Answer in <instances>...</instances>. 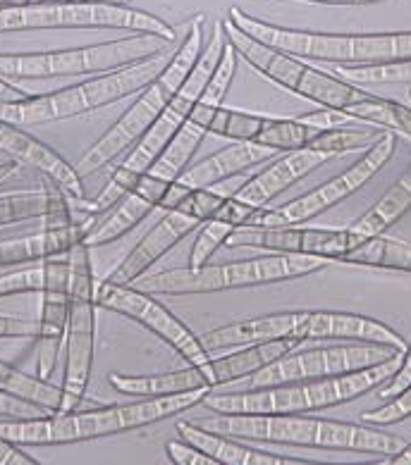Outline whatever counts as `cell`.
Wrapping results in <instances>:
<instances>
[{
	"mask_svg": "<svg viewBox=\"0 0 411 465\" xmlns=\"http://www.w3.org/2000/svg\"><path fill=\"white\" fill-rule=\"evenodd\" d=\"M48 208H51V189L44 177L41 192H17L0 196V227L44 220L48 215Z\"/></svg>",
	"mask_w": 411,
	"mask_h": 465,
	"instance_id": "34",
	"label": "cell"
},
{
	"mask_svg": "<svg viewBox=\"0 0 411 465\" xmlns=\"http://www.w3.org/2000/svg\"><path fill=\"white\" fill-rule=\"evenodd\" d=\"M299 120L311 124V127H318V129H337V127H345L347 122H352V117L345 113V110H333V108H321L316 110V113H306V115H299Z\"/></svg>",
	"mask_w": 411,
	"mask_h": 465,
	"instance_id": "42",
	"label": "cell"
},
{
	"mask_svg": "<svg viewBox=\"0 0 411 465\" xmlns=\"http://www.w3.org/2000/svg\"><path fill=\"white\" fill-rule=\"evenodd\" d=\"M0 391L17 396L22 401L36 403L55 413L63 403V389L51 384V380H41L39 375H26L20 368L0 361Z\"/></svg>",
	"mask_w": 411,
	"mask_h": 465,
	"instance_id": "32",
	"label": "cell"
},
{
	"mask_svg": "<svg viewBox=\"0 0 411 465\" xmlns=\"http://www.w3.org/2000/svg\"><path fill=\"white\" fill-rule=\"evenodd\" d=\"M165 453L167 459H170V463L175 465H218L208 453H204L201 449H196V446H192L185 440L167 441Z\"/></svg>",
	"mask_w": 411,
	"mask_h": 465,
	"instance_id": "38",
	"label": "cell"
},
{
	"mask_svg": "<svg viewBox=\"0 0 411 465\" xmlns=\"http://www.w3.org/2000/svg\"><path fill=\"white\" fill-rule=\"evenodd\" d=\"M206 17L204 15H194L192 20L186 22L185 39L175 45L170 63L165 70L148 84L146 89L136 94V101L129 105L123 113V117L110 124V129L103 132L101 139L96 143H91L82 153V158L75 163L79 177H89L96 174L98 170L108 167L115 158L129 151L136 141L146 134L148 129L154 127V122L165 113L175 94L180 91L185 79L189 77V72L194 70V64L199 60L201 51L206 45Z\"/></svg>",
	"mask_w": 411,
	"mask_h": 465,
	"instance_id": "3",
	"label": "cell"
},
{
	"mask_svg": "<svg viewBox=\"0 0 411 465\" xmlns=\"http://www.w3.org/2000/svg\"><path fill=\"white\" fill-rule=\"evenodd\" d=\"M405 356V353H402ZM402 356L383 361L371 368L347 375L323 377L308 382L276 384V387L242 389L227 394H208L204 406L213 413H311L323 408L340 406L383 387L399 370Z\"/></svg>",
	"mask_w": 411,
	"mask_h": 465,
	"instance_id": "5",
	"label": "cell"
},
{
	"mask_svg": "<svg viewBox=\"0 0 411 465\" xmlns=\"http://www.w3.org/2000/svg\"><path fill=\"white\" fill-rule=\"evenodd\" d=\"M256 213L258 208L246 205L245 201L235 198V193H230L226 198V203L220 205V211L211 220H206L199 230H196V239H194V246L189 251V265L186 268H204L206 262L213 258V253L220 246H226L232 232L245 227V224H251Z\"/></svg>",
	"mask_w": 411,
	"mask_h": 465,
	"instance_id": "28",
	"label": "cell"
},
{
	"mask_svg": "<svg viewBox=\"0 0 411 465\" xmlns=\"http://www.w3.org/2000/svg\"><path fill=\"white\" fill-rule=\"evenodd\" d=\"M386 132V129H383ZM380 127H368V129H349V127H337V129H326L321 134L311 141L308 148H318V151H326L333 158L345 153H352V151H366L371 143L383 136Z\"/></svg>",
	"mask_w": 411,
	"mask_h": 465,
	"instance_id": "35",
	"label": "cell"
},
{
	"mask_svg": "<svg viewBox=\"0 0 411 465\" xmlns=\"http://www.w3.org/2000/svg\"><path fill=\"white\" fill-rule=\"evenodd\" d=\"M302 346L296 339H276V341H261V344L239 346L226 356L211 358L206 363L186 365L170 372H158V375H123L113 372L108 377L110 387L117 394L135 396H170L185 394V391H196V389H216L220 384H235L246 380L249 375L258 372L266 365L276 363L277 358L287 356L289 351Z\"/></svg>",
	"mask_w": 411,
	"mask_h": 465,
	"instance_id": "11",
	"label": "cell"
},
{
	"mask_svg": "<svg viewBox=\"0 0 411 465\" xmlns=\"http://www.w3.org/2000/svg\"><path fill=\"white\" fill-rule=\"evenodd\" d=\"M330 160H333V155L318 151V148L285 151L273 163H268L261 173H256L249 182L239 186L235 192V198L245 201L246 205H254V208H266L270 201H276L280 193L292 189L296 182H302L306 174H311Z\"/></svg>",
	"mask_w": 411,
	"mask_h": 465,
	"instance_id": "23",
	"label": "cell"
},
{
	"mask_svg": "<svg viewBox=\"0 0 411 465\" xmlns=\"http://www.w3.org/2000/svg\"><path fill=\"white\" fill-rule=\"evenodd\" d=\"M364 236L352 230H330V227H304V224H283V227H261L245 224L230 234L227 249H258L268 253L318 255L337 261L342 253L354 249Z\"/></svg>",
	"mask_w": 411,
	"mask_h": 465,
	"instance_id": "18",
	"label": "cell"
},
{
	"mask_svg": "<svg viewBox=\"0 0 411 465\" xmlns=\"http://www.w3.org/2000/svg\"><path fill=\"white\" fill-rule=\"evenodd\" d=\"M304 3H323V5H373L383 0H304Z\"/></svg>",
	"mask_w": 411,
	"mask_h": 465,
	"instance_id": "46",
	"label": "cell"
},
{
	"mask_svg": "<svg viewBox=\"0 0 411 465\" xmlns=\"http://www.w3.org/2000/svg\"><path fill=\"white\" fill-rule=\"evenodd\" d=\"M292 330H295V311L270 312L261 318L237 320L230 325H220L206 331L201 334V344L208 353H216V351L239 349V346L261 344V341L292 339Z\"/></svg>",
	"mask_w": 411,
	"mask_h": 465,
	"instance_id": "26",
	"label": "cell"
},
{
	"mask_svg": "<svg viewBox=\"0 0 411 465\" xmlns=\"http://www.w3.org/2000/svg\"><path fill=\"white\" fill-rule=\"evenodd\" d=\"M337 77L352 84H411V60L386 64H340Z\"/></svg>",
	"mask_w": 411,
	"mask_h": 465,
	"instance_id": "36",
	"label": "cell"
},
{
	"mask_svg": "<svg viewBox=\"0 0 411 465\" xmlns=\"http://www.w3.org/2000/svg\"><path fill=\"white\" fill-rule=\"evenodd\" d=\"M67 289H48L41 293V318L36 330V375L41 380H53L58 368L60 351L65 349V330H67Z\"/></svg>",
	"mask_w": 411,
	"mask_h": 465,
	"instance_id": "27",
	"label": "cell"
},
{
	"mask_svg": "<svg viewBox=\"0 0 411 465\" xmlns=\"http://www.w3.org/2000/svg\"><path fill=\"white\" fill-rule=\"evenodd\" d=\"M230 193H220L216 189H196L185 196L177 205L167 208L158 223L142 236V242L117 262L115 270L103 282L108 284H135L139 277L148 274L155 262L161 261L167 251H173L182 239L196 232L206 220H211L226 203Z\"/></svg>",
	"mask_w": 411,
	"mask_h": 465,
	"instance_id": "16",
	"label": "cell"
},
{
	"mask_svg": "<svg viewBox=\"0 0 411 465\" xmlns=\"http://www.w3.org/2000/svg\"><path fill=\"white\" fill-rule=\"evenodd\" d=\"M406 418H411V384L402 389L397 396H392L390 401H383V406H378L376 411H366V413L361 415V422L383 427L402 422Z\"/></svg>",
	"mask_w": 411,
	"mask_h": 465,
	"instance_id": "37",
	"label": "cell"
},
{
	"mask_svg": "<svg viewBox=\"0 0 411 465\" xmlns=\"http://www.w3.org/2000/svg\"><path fill=\"white\" fill-rule=\"evenodd\" d=\"M335 262L342 265H368V268L411 272V242L386 234L364 236L354 249L342 253Z\"/></svg>",
	"mask_w": 411,
	"mask_h": 465,
	"instance_id": "31",
	"label": "cell"
},
{
	"mask_svg": "<svg viewBox=\"0 0 411 465\" xmlns=\"http://www.w3.org/2000/svg\"><path fill=\"white\" fill-rule=\"evenodd\" d=\"M17 170H20V163H17V160H3V163H0V184H3L5 179L13 177V174H17Z\"/></svg>",
	"mask_w": 411,
	"mask_h": 465,
	"instance_id": "47",
	"label": "cell"
},
{
	"mask_svg": "<svg viewBox=\"0 0 411 465\" xmlns=\"http://www.w3.org/2000/svg\"><path fill=\"white\" fill-rule=\"evenodd\" d=\"M227 20L242 32L277 51L302 60H323L333 64H386L411 60V32L383 34H333L289 29L251 17L239 7H230Z\"/></svg>",
	"mask_w": 411,
	"mask_h": 465,
	"instance_id": "6",
	"label": "cell"
},
{
	"mask_svg": "<svg viewBox=\"0 0 411 465\" xmlns=\"http://www.w3.org/2000/svg\"><path fill=\"white\" fill-rule=\"evenodd\" d=\"M39 330V322L26 318L0 315V339H34Z\"/></svg>",
	"mask_w": 411,
	"mask_h": 465,
	"instance_id": "41",
	"label": "cell"
},
{
	"mask_svg": "<svg viewBox=\"0 0 411 465\" xmlns=\"http://www.w3.org/2000/svg\"><path fill=\"white\" fill-rule=\"evenodd\" d=\"M70 261V289H67V330H65V372L63 403L55 413L77 411L86 399L91 382L98 331V282L94 274L91 249L79 242L67 253Z\"/></svg>",
	"mask_w": 411,
	"mask_h": 465,
	"instance_id": "10",
	"label": "cell"
},
{
	"mask_svg": "<svg viewBox=\"0 0 411 465\" xmlns=\"http://www.w3.org/2000/svg\"><path fill=\"white\" fill-rule=\"evenodd\" d=\"M411 211V163L402 173V177L387 189L376 203L368 208L359 220H354L349 230L359 236L386 234L392 224L402 220Z\"/></svg>",
	"mask_w": 411,
	"mask_h": 465,
	"instance_id": "29",
	"label": "cell"
},
{
	"mask_svg": "<svg viewBox=\"0 0 411 465\" xmlns=\"http://www.w3.org/2000/svg\"><path fill=\"white\" fill-rule=\"evenodd\" d=\"M237 51L227 41L226 53L213 72V77L206 84L199 103L194 105L192 115L186 117V122L175 134V139L167 143L165 151L108 213L98 217L91 215V220L84 223L86 224L84 243L89 249H98V246L123 239L135 227H139L151 213L161 208L167 189L180 179V174L189 167V160L196 155L206 136L211 134V122L216 113L226 105L227 91H230L232 79L237 74Z\"/></svg>",
	"mask_w": 411,
	"mask_h": 465,
	"instance_id": "1",
	"label": "cell"
},
{
	"mask_svg": "<svg viewBox=\"0 0 411 465\" xmlns=\"http://www.w3.org/2000/svg\"><path fill=\"white\" fill-rule=\"evenodd\" d=\"M36 29H120L132 34H155L177 41L175 26L163 17L132 5L110 3H36L0 10V34Z\"/></svg>",
	"mask_w": 411,
	"mask_h": 465,
	"instance_id": "13",
	"label": "cell"
},
{
	"mask_svg": "<svg viewBox=\"0 0 411 465\" xmlns=\"http://www.w3.org/2000/svg\"><path fill=\"white\" fill-rule=\"evenodd\" d=\"M323 129L311 127L299 117H270L237 108H223L211 122V134L230 141H246L273 148L277 153L308 148Z\"/></svg>",
	"mask_w": 411,
	"mask_h": 465,
	"instance_id": "19",
	"label": "cell"
},
{
	"mask_svg": "<svg viewBox=\"0 0 411 465\" xmlns=\"http://www.w3.org/2000/svg\"><path fill=\"white\" fill-rule=\"evenodd\" d=\"M405 349L390 344H371V341H342L335 346H316V349L289 351L287 356L277 358L276 363L266 365L258 372L242 380L245 389L276 387V384L308 382L323 377L347 375L356 370L371 368L395 356H402Z\"/></svg>",
	"mask_w": 411,
	"mask_h": 465,
	"instance_id": "14",
	"label": "cell"
},
{
	"mask_svg": "<svg viewBox=\"0 0 411 465\" xmlns=\"http://www.w3.org/2000/svg\"><path fill=\"white\" fill-rule=\"evenodd\" d=\"M411 384V344H406L405 356H402V363L395 375L387 380L383 387H378V399L380 401H390L392 396H397L402 389H406Z\"/></svg>",
	"mask_w": 411,
	"mask_h": 465,
	"instance_id": "39",
	"label": "cell"
},
{
	"mask_svg": "<svg viewBox=\"0 0 411 465\" xmlns=\"http://www.w3.org/2000/svg\"><path fill=\"white\" fill-rule=\"evenodd\" d=\"M211 389H196L185 394L144 396L135 403L123 406H101L91 411H70V413H48L41 418H7L0 420V437L20 446H53L75 444L129 432L139 427L167 420L185 413L189 408L204 403Z\"/></svg>",
	"mask_w": 411,
	"mask_h": 465,
	"instance_id": "2",
	"label": "cell"
},
{
	"mask_svg": "<svg viewBox=\"0 0 411 465\" xmlns=\"http://www.w3.org/2000/svg\"><path fill=\"white\" fill-rule=\"evenodd\" d=\"M26 96H29L26 91H22L20 86H15L13 82L0 77V101H22Z\"/></svg>",
	"mask_w": 411,
	"mask_h": 465,
	"instance_id": "44",
	"label": "cell"
},
{
	"mask_svg": "<svg viewBox=\"0 0 411 465\" xmlns=\"http://www.w3.org/2000/svg\"><path fill=\"white\" fill-rule=\"evenodd\" d=\"M386 465H411V444L402 446L397 451L387 456V460H383Z\"/></svg>",
	"mask_w": 411,
	"mask_h": 465,
	"instance_id": "45",
	"label": "cell"
},
{
	"mask_svg": "<svg viewBox=\"0 0 411 465\" xmlns=\"http://www.w3.org/2000/svg\"><path fill=\"white\" fill-rule=\"evenodd\" d=\"M41 460L26 453L20 444L0 437V465H39Z\"/></svg>",
	"mask_w": 411,
	"mask_h": 465,
	"instance_id": "43",
	"label": "cell"
},
{
	"mask_svg": "<svg viewBox=\"0 0 411 465\" xmlns=\"http://www.w3.org/2000/svg\"><path fill=\"white\" fill-rule=\"evenodd\" d=\"M177 434L182 440L189 441L192 446L208 453L218 465H299L306 460L289 459V456H280V453H270L256 446L239 444L237 437L230 434L213 432L201 425H192V422H177L175 425Z\"/></svg>",
	"mask_w": 411,
	"mask_h": 465,
	"instance_id": "24",
	"label": "cell"
},
{
	"mask_svg": "<svg viewBox=\"0 0 411 465\" xmlns=\"http://www.w3.org/2000/svg\"><path fill=\"white\" fill-rule=\"evenodd\" d=\"M173 51L158 53L154 58L129 64L123 70L103 72L89 82L65 86V89L51 91V94H41V96L29 94L22 101H0V120L13 122L17 127H36V124H48V122L70 120V117L84 115V113H94L110 103L136 96L165 70Z\"/></svg>",
	"mask_w": 411,
	"mask_h": 465,
	"instance_id": "7",
	"label": "cell"
},
{
	"mask_svg": "<svg viewBox=\"0 0 411 465\" xmlns=\"http://www.w3.org/2000/svg\"><path fill=\"white\" fill-rule=\"evenodd\" d=\"M226 26L227 41L237 51L239 60H245L249 67L264 74L277 86L292 91L296 96L306 98V101L321 105V108L345 110L359 105V103L368 101L373 94L359 89L356 84L347 82V79L337 77V74H328V72L318 70L314 64L304 63L296 55H289L285 51H277L273 45H266L242 32L239 26L232 25L230 20H223Z\"/></svg>",
	"mask_w": 411,
	"mask_h": 465,
	"instance_id": "12",
	"label": "cell"
},
{
	"mask_svg": "<svg viewBox=\"0 0 411 465\" xmlns=\"http://www.w3.org/2000/svg\"><path fill=\"white\" fill-rule=\"evenodd\" d=\"M177 41L163 39L155 34H129L123 39L103 41L79 48L41 53H0V77L3 79H55L103 74L123 70L129 64L154 58L158 53L173 51Z\"/></svg>",
	"mask_w": 411,
	"mask_h": 465,
	"instance_id": "9",
	"label": "cell"
},
{
	"mask_svg": "<svg viewBox=\"0 0 411 465\" xmlns=\"http://www.w3.org/2000/svg\"><path fill=\"white\" fill-rule=\"evenodd\" d=\"M0 153L7 155V160H17L20 165L36 167L41 174L51 177L63 186L67 196L86 201V189L84 179L79 177L77 167L67 163L63 155L45 141L36 139L25 127H17L13 122L0 120Z\"/></svg>",
	"mask_w": 411,
	"mask_h": 465,
	"instance_id": "22",
	"label": "cell"
},
{
	"mask_svg": "<svg viewBox=\"0 0 411 465\" xmlns=\"http://www.w3.org/2000/svg\"><path fill=\"white\" fill-rule=\"evenodd\" d=\"M70 287V261L45 258L26 262V268L0 274V299L17 293H44L48 289Z\"/></svg>",
	"mask_w": 411,
	"mask_h": 465,
	"instance_id": "30",
	"label": "cell"
},
{
	"mask_svg": "<svg viewBox=\"0 0 411 465\" xmlns=\"http://www.w3.org/2000/svg\"><path fill=\"white\" fill-rule=\"evenodd\" d=\"M276 155L280 153L273 151V148L258 146V143H246V141H235L232 146L223 148V151H216L208 158L194 163L192 167H186L185 173L180 174V179L167 189L158 211L165 213L167 208L177 205L182 198L189 196L196 189H211V186L220 184L226 179L246 173L251 167L264 165V163L273 160Z\"/></svg>",
	"mask_w": 411,
	"mask_h": 465,
	"instance_id": "20",
	"label": "cell"
},
{
	"mask_svg": "<svg viewBox=\"0 0 411 465\" xmlns=\"http://www.w3.org/2000/svg\"><path fill=\"white\" fill-rule=\"evenodd\" d=\"M347 115L352 120L368 122L373 127L387 129L399 136H406L411 141V105L409 103L390 101V98L376 96L373 94L368 101L354 105L347 110Z\"/></svg>",
	"mask_w": 411,
	"mask_h": 465,
	"instance_id": "33",
	"label": "cell"
},
{
	"mask_svg": "<svg viewBox=\"0 0 411 465\" xmlns=\"http://www.w3.org/2000/svg\"><path fill=\"white\" fill-rule=\"evenodd\" d=\"M397 148V134L395 132H383L376 143L364 151L359 155L356 163L340 173L337 177L323 182L311 192L302 193V196L292 198L280 208H258V213L254 215L251 224H261V227H283V224H306L311 220H316L318 215H323L326 211L335 208L337 203H342L345 198L354 196L356 192H361L364 186L371 182L376 174L383 170V167L390 163L392 153Z\"/></svg>",
	"mask_w": 411,
	"mask_h": 465,
	"instance_id": "15",
	"label": "cell"
},
{
	"mask_svg": "<svg viewBox=\"0 0 411 465\" xmlns=\"http://www.w3.org/2000/svg\"><path fill=\"white\" fill-rule=\"evenodd\" d=\"M51 411L36 406V403L22 401L17 396H10L5 391H0V418H41L48 415Z\"/></svg>",
	"mask_w": 411,
	"mask_h": 465,
	"instance_id": "40",
	"label": "cell"
},
{
	"mask_svg": "<svg viewBox=\"0 0 411 465\" xmlns=\"http://www.w3.org/2000/svg\"><path fill=\"white\" fill-rule=\"evenodd\" d=\"M98 306L135 320L146 327L151 334L165 341L186 363L199 365L211 361V353L204 349L199 334H194L186 322H182L170 308H165L154 293H146L132 284H108L98 282Z\"/></svg>",
	"mask_w": 411,
	"mask_h": 465,
	"instance_id": "17",
	"label": "cell"
},
{
	"mask_svg": "<svg viewBox=\"0 0 411 465\" xmlns=\"http://www.w3.org/2000/svg\"><path fill=\"white\" fill-rule=\"evenodd\" d=\"M333 261L318 255H292V253H266L246 261L220 262L204 268H175L161 270L155 274H144L132 284L154 296H192V293H216L227 289L261 287L277 282L299 280L308 274L321 272Z\"/></svg>",
	"mask_w": 411,
	"mask_h": 465,
	"instance_id": "8",
	"label": "cell"
},
{
	"mask_svg": "<svg viewBox=\"0 0 411 465\" xmlns=\"http://www.w3.org/2000/svg\"><path fill=\"white\" fill-rule=\"evenodd\" d=\"M227 48V34L223 20H218L213 25L211 36L206 39L204 51H201L199 60L194 64V70L189 72V77L185 79V84L180 86V91L175 94V98L170 101V105L165 108L158 120L154 122V127L148 129L142 139L136 141L135 146L129 148L127 158L115 167V173L110 174V179L105 182L101 192L96 196L86 201V208H89V215L98 217L103 213H108L113 205L125 196V193L132 189V186L139 182L148 167L154 165L158 155L167 148V143L175 139V134L180 132L182 124L186 122V117L192 115L194 105L199 103L201 94H204L206 84L213 77V72L218 67L220 58Z\"/></svg>",
	"mask_w": 411,
	"mask_h": 465,
	"instance_id": "4",
	"label": "cell"
},
{
	"mask_svg": "<svg viewBox=\"0 0 411 465\" xmlns=\"http://www.w3.org/2000/svg\"><path fill=\"white\" fill-rule=\"evenodd\" d=\"M86 224L72 223L65 227H44L36 234L3 239L0 242V268L10 265H26V262L45 261L70 253L79 242H84Z\"/></svg>",
	"mask_w": 411,
	"mask_h": 465,
	"instance_id": "25",
	"label": "cell"
},
{
	"mask_svg": "<svg viewBox=\"0 0 411 465\" xmlns=\"http://www.w3.org/2000/svg\"><path fill=\"white\" fill-rule=\"evenodd\" d=\"M292 339L296 341H371V344H390L406 349L402 334L386 322L356 315V312L335 311H295V330Z\"/></svg>",
	"mask_w": 411,
	"mask_h": 465,
	"instance_id": "21",
	"label": "cell"
},
{
	"mask_svg": "<svg viewBox=\"0 0 411 465\" xmlns=\"http://www.w3.org/2000/svg\"><path fill=\"white\" fill-rule=\"evenodd\" d=\"M406 101H409V105H411V84L406 86Z\"/></svg>",
	"mask_w": 411,
	"mask_h": 465,
	"instance_id": "48",
	"label": "cell"
}]
</instances>
